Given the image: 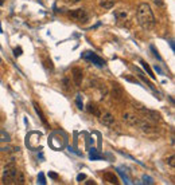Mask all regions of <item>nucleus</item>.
Returning <instances> with one entry per match:
<instances>
[{
  "instance_id": "nucleus-1",
  "label": "nucleus",
  "mask_w": 175,
  "mask_h": 185,
  "mask_svg": "<svg viewBox=\"0 0 175 185\" xmlns=\"http://www.w3.org/2000/svg\"><path fill=\"white\" fill-rule=\"evenodd\" d=\"M136 18H137V23H139V26L143 30H146V31L152 30L156 24L154 12H152L150 4H147V3H141V4L137 7Z\"/></svg>"
},
{
  "instance_id": "nucleus-2",
  "label": "nucleus",
  "mask_w": 175,
  "mask_h": 185,
  "mask_svg": "<svg viewBox=\"0 0 175 185\" xmlns=\"http://www.w3.org/2000/svg\"><path fill=\"white\" fill-rule=\"evenodd\" d=\"M16 173H18V169L15 168L14 162L7 164L6 168H4V172H3V183L4 184H15Z\"/></svg>"
},
{
  "instance_id": "nucleus-3",
  "label": "nucleus",
  "mask_w": 175,
  "mask_h": 185,
  "mask_svg": "<svg viewBox=\"0 0 175 185\" xmlns=\"http://www.w3.org/2000/svg\"><path fill=\"white\" fill-rule=\"evenodd\" d=\"M82 58L86 59V61L92 62L94 66H97V67H105V63L106 62L104 61L102 58H100L96 53H92V51H85V53H82Z\"/></svg>"
},
{
  "instance_id": "nucleus-4",
  "label": "nucleus",
  "mask_w": 175,
  "mask_h": 185,
  "mask_svg": "<svg viewBox=\"0 0 175 185\" xmlns=\"http://www.w3.org/2000/svg\"><path fill=\"white\" fill-rule=\"evenodd\" d=\"M135 107L139 110L141 114L146 116L147 121H151V122H159V121H160V116H159V113L154 112V110H150V109H146V107H143V106H135Z\"/></svg>"
},
{
  "instance_id": "nucleus-5",
  "label": "nucleus",
  "mask_w": 175,
  "mask_h": 185,
  "mask_svg": "<svg viewBox=\"0 0 175 185\" xmlns=\"http://www.w3.org/2000/svg\"><path fill=\"white\" fill-rule=\"evenodd\" d=\"M69 16L73 18V19H76L77 22H88L89 20V14L85 8H78V10L70 11Z\"/></svg>"
},
{
  "instance_id": "nucleus-6",
  "label": "nucleus",
  "mask_w": 175,
  "mask_h": 185,
  "mask_svg": "<svg viewBox=\"0 0 175 185\" xmlns=\"http://www.w3.org/2000/svg\"><path fill=\"white\" fill-rule=\"evenodd\" d=\"M123 120L127 125H129V126H137L140 122V117H137L136 114L133 113H125L124 116H123Z\"/></svg>"
},
{
  "instance_id": "nucleus-7",
  "label": "nucleus",
  "mask_w": 175,
  "mask_h": 185,
  "mask_svg": "<svg viewBox=\"0 0 175 185\" xmlns=\"http://www.w3.org/2000/svg\"><path fill=\"white\" fill-rule=\"evenodd\" d=\"M72 77H73V82L76 86H81V82H82V78H84V71L80 67H74L72 70Z\"/></svg>"
},
{
  "instance_id": "nucleus-8",
  "label": "nucleus",
  "mask_w": 175,
  "mask_h": 185,
  "mask_svg": "<svg viewBox=\"0 0 175 185\" xmlns=\"http://www.w3.org/2000/svg\"><path fill=\"white\" fill-rule=\"evenodd\" d=\"M100 122L104 125V126H113L115 124V117L110 114L109 112H105V113H101V116H100Z\"/></svg>"
},
{
  "instance_id": "nucleus-9",
  "label": "nucleus",
  "mask_w": 175,
  "mask_h": 185,
  "mask_svg": "<svg viewBox=\"0 0 175 185\" xmlns=\"http://www.w3.org/2000/svg\"><path fill=\"white\" fill-rule=\"evenodd\" d=\"M112 97L116 99V101H121L123 97H124V91H123V89L119 86V83H113V87H112Z\"/></svg>"
},
{
  "instance_id": "nucleus-10",
  "label": "nucleus",
  "mask_w": 175,
  "mask_h": 185,
  "mask_svg": "<svg viewBox=\"0 0 175 185\" xmlns=\"http://www.w3.org/2000/svg\"><path fill=\"white\" fill-rule=\"evenodd\" d=\"M102 179L105 181H108L109 184H119V179L113 172H105L102 175Z\"/></svg>"
},
{
  "instance_id": "nucleus-11",
  "label": "nucleus",
  "mask_w": 175,
  "mask_h": 185,
  "mask_svg": "<svg viewBox=\"0 0 175 185\" xmlns=\"http://www.w3.org/2000/svg\"><path fill=\"white\" fill-rule=\"evenodd\" d=\"M86 110H88V113H90V114H93V116H96V117H100V116H101V112H100L98 106L96 105V103H93V102H90V103H89V105L86 106Z\"/></svg>"
},
{
  "instance_id": "nucleus-12",
  "label": "nucleus",
  "mask_w": 175,
  "mask_h": 185,
  "mask_svg": "<svg viewBox=\"0 0 175 185\" xmlns=\"http://www.w3.org/2000/svg\"><path fill=\"white\" fill-rule=\"evenodd\" d=\"M89 157H90V160H94V161H100V160H102V156L98 153L97 150L94 149V148H92L90 152H89Z\"/></svg>"
},
{
  "instance_id": "nucleus-13",
  "label": "nucleus",
  "mask_w": 175,
  "mask_h": 185,
  "mask_svg": "<svg viewBox=\"0 0 175 185\" xmlns=\"http://www.w3.org/2000/svg\"><path fill=\"white\" fill-rule=\"evenodd\" d=\"M32 105H34V109H35V112H36V114H38L39 116V118H40V121L43 122L44 125H46L47 126V121H46V118H44V116H43V113H42V110H40V107H39V105L36 102H34L32 103Z\"/></svg>"
},
{
  "instance_id": "nucleus-14",
  "label": "nucleus",
  "mask_w": 175,
  "mask_h": 185,
  "mask_svg": "<svg viewBox=\"0 0 175 185\" xmlns=\"http://www.w3.org/2000/svg\"><path fill=\"white\" fill-rule=\"evenodd\" d=\"M26 183V179H24V175H23V172H20V171H18L16 173V179H15V184H24Z\"/></svg>"
},
{
  "instance_id": "nucleus-15",
  "label": "nucleus",
  "mask_w": 175,
  "mask_h": 185,
  "mask_svg": "<svg viewBox=\"0 0 175 185\" xmlns=\"http://www.w3.org/2000/svg\"><path fill=\"white\" fill-rule=\"evenodd\" d=\"M140 63H141V66H143V67H144V70H146V71H147V74H148V75H150V78H151V79H155V74L152 73V70H151V67H150V66H148V65H147L144 61H141Z\"/></svg>"
},
{
  "instance_id": "nucleus-16",
  "label": "nucleus",
  "mask_w": 175,
  "mask_h": 185,
  "mask_svg": "<svg viewBox=\"0 0 175 185\" xmlns=\"http://www.w3.org/2000/svg\"><path fill=\"white\" fill-rule=\"evenodd\" d=\"M135 70H136V73H137V75H139V77H140V78H141V79H143V81H144V82H146V83L148 85V86H150V87L152 89V90H154V85H152V83L150 82V81H148V79L146 78V77H144V74H143V73H141V71H140V70H139V69H137V67H135Z\"/></svg>"
},
{
  "instance_id": "nucleus-17",
  "label": "nucleus",
  "mask_w": 175,
  "mask_h": 185,
  "mask_svg": "<svg viewBox=\"0 0 175 185\" xmlns=\"http://www.w3.org/2000/svg\"><path fill=\"white\" fill-rule=\"evenodd\" d=\"M116 18H117V20H125V18H127V11L124 10H119L116 11Z\"/></svg>"
},
{
  "instance_id": "nucleus-18",
  "label": "nucleus",
  "mask_w": 175,
  "mask_h": 185,
  "mask_svg": "<svg viewBox=\"0 0 175 185\" xmlns=\"http://www.w3.org/2000/svg\"><path fill=\"white\" fill-rule=\"evenodd\" d=\"M43 66L47 70H54V65H53V62H51V59H49V58H46L43 61Z\"/></svg>"
},
{
  "instance_id": "nucleus-19",
  "label": "nucleus",
  "mask_w": 175,
  "mask_h": 185,
  "mask_svg": "<svg viewBox=\"0 0 175 185\" xmlns=\"http://www.w3.org/2000/svg\"><path fill=\"white\" fill-rule=\"evenodd\" d=\"M100 6H101L104 10H110L113 7V2H112V0H110V2H101V3H100Z\"/></svg>"
},
{
  "instance_id": "nucleus-20",
  "label": "nucleus",
  "mask_w": 175,
  "mask_h": 185,
  "mask_svg": "<svg viewBox=\"0 0 175 185\" xmlns=\"http://www.w3.org/2000/svg\"><path fill=\"white\" fill-rule=\"evenodd\" d=\"M76 103H77V107H78L80 110H82V109H84L82 98H81V94H77V97H76Z\"/></svg>"
},
{
  "instance_id": "nucleus-21",
  "label": "nucleus",
  "mask_w": 175,
  "mask_h": 185,
  "mask_svg": "<svg viewBox=\"0 0 175 185\" xmlns=\"http://www.w3.org/2000/svg\"><path fill=\"white\" fill-rule=\"evenodd\" d=\"M166 162H167V164H169V165L171 166V168H174V166H175V161H174V156H170L169 158H166Z\"/></svg>"
},
{
  "instance_id": "nucleus-22",
  "label": "nucleus",
  "mask_w": 175,
  "mask_h": 185,
  "mask_svg": "<svg viewBox=\"0 0 175 185\" xmlns=\"http://www.w3.org/2000/svg\"><path fill=\"white\" fill-rule=\"evenodd\" d=\"M38 183H39V184H42V185L46 184V180H44V175H43L42 172H40L39 175H38Z\"/></svg>"
},
{
  "instance_id": "nucleus-23",
  "label": "nucleus",
  "mask_w": 175,
  "mask_h": 185,
  "mask_svg": "<svg viewBox=\"0 0 175 185\" xmlns=\"http://www.w3.org/2000/svg\"><path fill=\"white\" fill-rule=\"evenodd\" d=\"M123 78H124L125 81H128V82H132V83H136V85H139V82H137V81H136L135 78H132V77H128V75H124V77H123Z\"/></svg>"
},
{
  "instance_id": "nucleus-24",
  "label": "nucleus",
  "mask_w": 175,
  "mask_h": 185,
  "mask_svg": "<svg viewBox=\"0 0 175 185\" xmlns=\"http://www.w3.org/2000/svg\"><path fill=\"white\" fill-rule=\"evenodd\" d=\"M62 83H63V87H65L66 90H69V87H70L69 86V85H70V79L69 78H63V82Z\"/></svg>"
},
{
  "instance_id": "nucleus-25",
  "label": "nucleus",
  "mask_w": 175,
  "mask_h": 185,
  "mask_svg": "<svg viewBox=\"0 0 175 185\" xmlns=\"http://www.w3.org/2000/svg\"><path fill=\"white\" fill-rule=\"evenodd\" d=\"M151 51H152V53H154V55H155V57H156V58H158V59H159V61H162V58H160V55H159V54H158V51H156V50H155V47H154V46H151Z\"/></svg>"
},
{
  "instance_id": "nucleus-26",
  "label": "nucleus",
  "mask_w": 175,
  "mask_h": 185,
  "mask_svg": "<svg viewBox=\"0 0 175 185\" xmlns=\"http://www.w3.org/2000/svg\"><path fill=\"white\" fill-rule=\"evenodd\" d=\"M86 179V176L84 175V173H81V175H78L77 176V181H80V183H82V180Z\"/></svg>"
},
{
  "instance_id": "nucleus-27",
  "label": "nucleus",
  "mask_w": 175,
  "mask_h": 185,
  "mask_svg": "<svg viewBox=\"0 0 175 185\" xmlns=\"http://www.w3.org/2000/svg\"><path fill=\"white\" fill-rule=\"evenodd\" d=\"M14 53H15V57H19V55H22V49L20 47H16Z\"/></svg>"
},
{
  "instance_id": "nucleus-28",
  "label": "nucleus",
  "mask_w": 175,
  "mask_h": 185,
  "mask_svg": "<svg viewBox=\"0 0 175 185\" xmlns=\"http://www.w3.org/2000/svg\"><path fill=\"white\" fill-rule=\"evenodd\" d=\"M143 180H144V183H148V184H152V183H154V181H152V179H151V177H147V176H144L143 177Z\"/></svg>"
},
{
  "instance_id": "nucleus-29",
  "label": "nucleus",
  "mask_w": 175,
  "mask_h": 185,
  "mask_svg": "<svg viewBox=\"0 0 175 185\" xmlns=\"http://www.w3.org/2000/svg\"><path fill=\"white\" fill-rule=\"evenodd\" d=\"M49 177H50V179H54V180H58V175H57V173H53V172L49 173Z\"/></svg>"
},
{
  "instance_id": "nucleus-30",
  "label": "nucleus",
  "mask_w": 175,
  "mask_h": 185,
  "mask_svg": "<svg viewBox=\"0 0 175 185\" xmlns=\"http://www.w3.org/2000/svg\"><path fill=\"white\" fill-rule=\"evenodd\" d=\"M155 70H156V71H158L159 74H163V73H162V70H160V67H158V65L155 66Z\"/></svg>"
},
{
  "instance_id": "nucleus-31",
  "label": "nucleus",
  "mask_w": 175,
  "mask_h": 185,
  "mask_svg": "<svg viewBox=\"0 0 175 185\" xmlns=\"http://www.w3.org/2000/svg\"><path fill=\"white\" fill-rule=\"evenodd\" d=\"M154 2L156 3V4H159V6H162V4H163V3L160 2V0H154Z\"/></svg>"
},
{
  "instance_id": "nucleus-32",
  "label": "nucleus",
  "mask_w": 175,
  "mask_h": 185,
  "mask_svg": "<svg viewBox=\"0 0 175 185\" xmlns=\"http://www.w3.org/2000/svg\"><path fill=\"white\" fill-rule=\"evenodd\" d=\"M78 2H81V0H70V3H73V4L74 3H78Z\"/></svg>"
},
{
  "instance_id": "nucleus-33",
  "label": "nucleus",
  "mask_w": 175,
  "mask_h": 185,
  "mask_svg": "<svg viewBox=\"0 0 175 185\" xmlns=\"http://www.w3.org/2000/svg\"><path fill=\"white\" fill-rule=\"evenodd\" d=\"M3 4V0H0V6H2Z\"/></svg>"
},
{
  "instance_id": "nucleus-34",
  "label": "nucleus",
  "mask_w": 175,
  "mask_h": 185,
  "mask_svg": "<svg viewBox=\"0 0 175 185\" xmlns=\"http://www.w3.org/2000/svg\"><path fill=\"white\" fill-rule=\"evenodd\" d=\"M0 63H2V59H0Z\"/></svg>"
}]
</instances>
